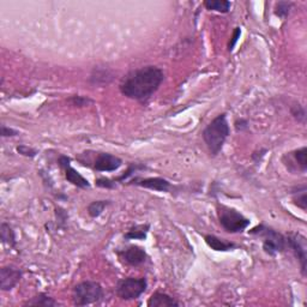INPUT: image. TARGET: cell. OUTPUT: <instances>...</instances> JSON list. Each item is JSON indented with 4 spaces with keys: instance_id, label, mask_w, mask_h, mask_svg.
<instances>
[{
    "instance_id": "cell-19",
    "label": "cell",
    "mask_w": 307,
    "mask_h": 307,
    "mask_svg": "<svg viewBox=\"0 0 307 307\" xmlns=\"http://www.w3.org/2000/svg\"><path fill=\"white\" fill-rule=\"evenodd\" d=\"M113 79V73L107 69L94 70L93 75L90 76V82L93 84H108Z\"/></svg>"
},
{
    "instance_id": "cell-7",
    "label": "cell",
    "mask_w": 307,
    "mask_h": 307,
    "mask_svg": "<svg viewBox=\"0 0 307 307\" xmlns=\"http://www.w3.org/2000/svg\"><path fill=\"white\" fill-rule=\"evenodd\" d=\"M287 249H289L294 254L295 258L299 260L301 274L306 275V263H307V244L306 238L299 233H289L286 237Z\"/></svg>"
},
{
    "instance_id": "cell-23",
    "label": "cell",
    "mask_w": 307,
    "mask_h": 307,
    "mask_svg": "<svg viewBox=\"0 0 307 307\" xmlns=\"http://www.w3.org/2000/svg\"><path fill=\"white\" fill-rule=\"evenodd\" d=\"M293 2L292 1H278L276 4V7H275V15L280 17V18H287L291 12L292 7H293Z\"/></svg>"
},
{
    "instance_id": "cell-21",
    "label": "cell",
    "mask_w": 307,
    "mask_h": 307,
    "mask_svg": "<svg viewBox=\"0 0 307 307\" xmlns=\"http://www.w3.org/2000/svg\"><path fill=\"white\" fill-rule=\"evenodd\" d=\"M110 201H95L93 203H90L88 205V214L92 216L93 218L99 217L102 212L104 211V209L109 205Z\"/></svg>"
},
{
    "instance_id": "cell-9",
    "label": "cell",
    "mask_w": 307,
    "mask_h": 307,
    "mask_svg": "<svg viewBox=\"0 0 307 307\" xmlns=\"http://www.w3.org/2000/svg\"><path fill=\"white\" fill-rule=\"evenodd\" d=\"M119 257L125 263L129 264L131 266H139L146 263L148 256L146 250L143 247L137 245H131L123 251L118 252Z\"/></svg>"
},
{
    "instance_id": "cell-27",
    "label": "cell",
    "mask_w": 307,
    "mask_h": 307,
    "mask_svg": "<svg viewBox=\"0 0 307 307\" xmlns=\"http://www.w3.org/2000/svg\"><path fill=\"white\" fill-rule=\"evenodd\" d=\"M16 149H17V152L21 154V155L25 156V157H35V156L39 154V152L36 149H34V148H31V147L24 146V144L18 146Z\"/></svg>"
},
{
    "instance_id": "cell-6",
    "label": "cell",
    "mask_w": 307,
    "mask_h": 307,
    "mask_svg": "<svg viewBox=\"0 0 307 307\" xmlns=\"http://www.w3.org/2000/svg\"><path fill=\"white\" fill-rule=\"evenodd\" d=\"M148 282L144 277H126L116 284V294L121 300H136L147 291Z\"/></svg>"
},
{
    "instance_id": "cell-31",
    "label": "cell",
    "mask_w": 307,
    "mask_h": 307,
    "mask_svg": "<svg viewBox=\"0 0 307 307\" xmlns=\"http://www.w3.org/2000/svg\"><path fill=\"white\" fill-rule=\"evenodd\" d=\"M235 129L237 131H245L249 129V121L246 119H239L235 121Z\"/></svg>"
},
{
    "instance_id": "cell-17",
    "label": "cell",
    "mask_w": 307,
    "mask_h": 307,
    "mask_svg": "<svg viewBox=\"0 0 307 307\" xmlns=\"http://www.w3.org/2000/svg\"><path fill=\"white\" fill-rule=\"evenodd\" d=\"M149 224H138V226L132 227L129 232L125 234L126 240H144L147 238L148 232H149Z\"/></svg>"
},
{
    "instance_id": "cell-4",
    "label": "cell",
    "mask_w": 307,
    "mask_h": 307,
    "mask_svg": "<svg viewBox=\"0 0 307 307\" xmlns=\"http://www.w3.org/2000/svg\"><path fill=\"white\" fill-rule=\"evenodd\" d=\"M103 298L101 284L95 281H84L73 288L72 300L76 306H87L99 303Z\"/></svg>"
},
{
    "instance_id": "cell-22",
    "label": "cell",
    "mask_w": 307,
    "mask_h": 307,
    "mask_svg": "<svg viewBox=\"0 0 307 307\" xmlns=\"http://www.w3.org/2000/svg\"><path fill=\"white\" fill-rule=\"evenodd\" d=\"M293 156H294V160L297 161L298 166L300 167V169L303 170V172H306V169H307V160H306L307 149H306V147H303V148H300V149L295 150V152L293 153Z\"/></svg>"
},
{
    "instance_id": "cell-14",
    "label": "cell",
    "mask_w": 307,
    "mask_h": 307,
    "mask_svg": "<svg viewBox=\"0 0 307 307\" xmlns=\"http://www.w3.org/2000/svg\"><path fill=\"white\" fill-rule=\"evenodd\" d=\"M204 239H205L206 245L209 247H211V249L215 250V251L226 252V251H230V250L237 247L234 243H229V241H226V240H223V239L215 237V235H206Z\"/></svg>"
},
{
    "instance_id": "cell-12",
    "label": "cell",
    "mask_w": 307,
    "mask_h": 307,
    "mask_svg": "<svg viewBox=\"0 0 307 307\" xmlns=\"http://www.w3.org/2000/svg\"><path fill=\"white\" fill-rule=\"evenodd\" d=\"M132 184L160 192H168L170 187H172V185H170L168 180L162 178H144V179L136 178L135 180H132Z\"/></svg>"
},
{
    "instance_id": "cell-1",
    "label": "cell",
    "mask_w": 307,
    "mask_h": 307,
    "mask_svg": "<svg viewBox=\"0 0 307 307\" xmlns=\"http://www.w3.org/2000/svg\"><path fill=\"white\" fill-rule=\"evenodd\" d=\"M164 79V73L160 67L148 65L132 70L121 79L119 85L124 96L139 102H146L158 90Z\"/></svg>"
},
{
    "instance_id": "cell-3",
    "label": "cell",
    "mask_w": 307,
    "mask_h": 307,
    "mask_svg": "<svg viewBox=\"0 0 307 307\" xmlns=\"http://www.w3.org/2000/svg\"><path fill=\"white\" fill-rule=\"evenodd\" d=\"M250 234L258 235L263 238V250L266 255L275 257L278 254H282L287 250L286 237L278 233L277 230L272 229L271 227L265 224H259L251 230H249Z\"/></svg>"
},
{
    "instance_id": "cell-15",
    "label": "cell",
    "mask_w": 307,
    "mask_h": 307,
    "mask_svg": "<svg viewBox=\"0 0 307 307\" xmlns=\"http://www.w3.org/2000/svg\"><path fill=\"white\" fill-rule=\"evenodd\" d=\"M291 193H292V200L294 202L295 205L305 211L307 209V189L305 185L294 187V189L291 191Z\"/></svg>"
},
{
    "instance_id": "cell-5",
    "label": "cell",
    "mask_w": 307,
    "mask_h": 307,
    "mask_svg": "<svg viewBox=\"0 0 307 307\" xmlns=\"http://www.w3.org/2000/svg\"><path fill=\"white\" fill-rule=\"evenodd\" d=\"M217 215L220 224L228 233H241L250 226V220L233 207L217 205Z\"/></svg>"
},
{
    "instance_id": "cell-16",
    "label": "cell",
    "mask_w": 307,
    "mask_h": 307,
    "mask_svg": "<svg viewBox=\"0 0 307 307\" xmlns=\"http://www.w3.org/2000/svg\"><path fill=\"white\" fill-rule=\"evenodd\" d=\"M27 306H44V307H53L58 305V301H55L53 298H51L50 295H47L46 293H39L38 295H35L34 298H31L29 301L25 303Z\"/></svg>"
},
{
    "instance_id": "cell-20",
    "label": "cell",
    "mask_w": 307,
    "mask_h": 307,
    "mask_svg": "<svg viewBox=\"0 0 307 307\" xmlns=\"http://www.w3.org/2000/svg\"><path fill=\"white\" fill-rule=\"evenodd\" d=\"M230 1L227 0H206L204 1V6L210 11H216V12L227 13L230 10Z\"/></svg>"
},
{
    "instance_id": "cell-29",
    "label": "cell",
    "mask_w": 307,
    "mask_h": 307,
    "mask_svg": "<svg viewBox=\"0 0 307 307\" xmlns=\"http://www.w3.org/2000/svg\"><path fill=\"white\" fill-rule=\"evenodd\" d=\"M19 132L17 130L11 129V127L5 126V125H1V137H15V136H18Z\"/></svg>"
},
{
    "instance_id": "cell-25",
    "label": "cell",
    "mask_w": 307,
    "mask_h": 307,
    "mask_svg": "<svg viewBox=\"0 0 307 307\" xmlns=\"http://www.w3.org/2000/svg\"><path fill=\"white\" fill-rule=\"evenodd\" d=\"M291 113L292 115L297 119L298 121L301 124H305L306 121V112L305 108L301 106L300 103H295L294 106L291 107Z\"/></svg>"
},
{
    "instance_id": "cell-28",
    "label": "cell",
    "mask_w": 307,
    "mask_h": 307,
    "mask_svg": "<svg viewBox=\"0 0 307 307\" xmlns=\"http://www.w3.org/2000/svg\"><path fill=\"white\" fill-rule=\"evenodd\" d=\"M96 185H98L99 187H103V189H113V187H115L114 180L108 178L98 179V180H96Z\"/></svg>"
},
{
    "instance_id": "cell-10",
    "label": "cell",
    "mask_w": 307,
    "mask_h": 307,
    "mask_svg": "<svg viewBox=\"0 0 307 307\" xmlns=\"http://www.w3.org/2000/svg\"><path fill=\"white\" fill-rule=\"evenodd\" d=\"M123 164V160L118 156L108 153H100L94 161V168L99 172H115Z\"/></svg>"
},
{
    "instance_id": "cell-18",
    "label": "cell",
    "mask_w": 307,
    "mask_h": 307,
    "mask_svg": "<svg viewBox=\"0 0 307 307\" xmlns=\"http://www.w3.org/2000/svg\"><path fill=\"white\" fill-rule=\"evenodd\" d=\"M0 237H1V241L6 244L10 247H16L17 240L15 230L11 228L7 223H1L0 226Z\"/></svg>"
},
{
    "instance_id": "cell-8",
    "label": "cell",
    "mask_w": 307,
    "mask_h": 307,
    "mask_svg": "<svg viewBox=\"0 0 307 307\" xmlns=\"http://www.w3.org/2000/svg\"><path fill=\"white\" fill-rule=\"evenodd\" d=\"M58 162L59 166L65 170V178L67 179L69 183L75 185L77 187H79V189H88V187H90L89 181H88L83 175L79 174V173L71 166L70 157H67V156L65 155H61L59 156Z\"/></svg>"
},
{
    "instance_id": "cell-30",
    "label": "cell",
    "mask_w": 307,
    "mask_h": 307,
    "mask_svg": "<svg viewBox=\"0 0 307 307\" xmlns=\"http://www.w3.org/2000/svg\"><path fill=\"white\" fill-rule=\"evenodd\" d=\"M240 35H241V29L240 28H235L234 33H233L232 40H230V42H229V46H228L229 51H233V48H234L235 45H237L238 40L240 39Z\"/></svg>"
},
{
    "instance_id": "cell-24",
    "label": "cell",
    "mask_w": 307,
    "mask_h": 307,
    "mask_svg": "<svg viewBox=\"0 0 307 307\" xmlns=\"http://www.w3.org/2000/svg\"><path fill=\"white\" fill-rule=\"evenodd\" d=\"M93 100L89 98H85V96L81 95H73L71 98L67 99V103H70L73 107H87L89 104L93 103Z\"/></svg>"
},
{
    "instance_id": "cell-13",
    "label": "cell",
    "mask_w": 307,
    "mask_h": 307,
    "mask_svg": "<svg viewBox=\"0 0 307 307\" xmlns=\"http://www.w3.org/2000/svg\"><path fill=\"white\" fill-rule=\"evenodd\" d=\"M147 305L149 307H178L180 306V304H179L174 298L166 294V293L156 292L149 298Z\"/></svg>"
},
{
    "instance_id": "cell-26",
    "label": "cell",
    "mask_w": 307,
    "mask_h": 307,
    "mask_svg": "<svg viewBox=\"0 0 307 307\" xmlns=\"http://www.w3.org/2000/svg\"><path fill=\"white\" fill-rule=\"evenodd\" d=\"M139 169H146V167L142 166V164H138V163H132V164H130L129 169H127L126 172H124V174H123V175H120V177L113 179V180H114V183H118V181H124V180H126L127 178L131 177V175H132L133 173L137 172V170H139Z\"/></svg>"
},
{
    "instance_id": "cell-11",
    "label": "cell",
    "mask_w": 307,
    "mask_h": 307,
    "mask_svg": "<svg viewBox=\"0 0 307 307\" xmlns=\"http://www.w3.org/2000/svg\"><path fill=\"white\" fill-rule=\"evenodd\" d=\"M22 271L16 266H2L0 269V288L7 292L15 288L17 283L21 281Z\"/></svg>"
},
{
    "instance_id": "cell-2",
    "label": "cell",
    "mask_w": 307,
    "mask_h": 307,
    "mask_svg": "<svg viewBox=\"0 0 307 307\" xmlns=\"http://www.w3.org/2000/svg\"><path fill=\"white\" fill-rule=\"evenodd\" d=\"M229 133L230 127L226 113L216 116L214 120L204 129L202 136H203L204 142H205L207 149L212 156H217L220 154Z\"/></svg>"
}]
</instances>
